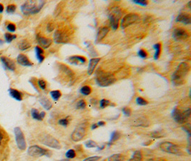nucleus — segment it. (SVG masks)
<instances>
[{
    "label": "nucleus",
    "instance_id": "obj_46",
    "mask_svg": "<svg viewBox=\"0 0 191 161\" xmlns=\"http://www.w3.org/2000/svg\"><path fill=\"white\" fill-rule=\"evenodd\" d=\"M122 112H123V114L125 115V116L128 117V116H130V115H131L132 111L130 110V108L125 107V108L122 109Z\"/></svg>",
    "mask_w": 191,
    "mask_h": 161
},
{
    "label": "nucleus",
    "instance_id": "obj_47",
    "mask_svg": "<svg viewBox=\"0 0 191 161\" xmlns=\"http://www.w3.org/2000/svg\"><path fill=\"white\" fill-rule=\"evenodd\" d=\"M54 23L52 22H49L47 25V30L49 32H51L54 31Z\"/></svg>",
    "mask_w": 191,
    "mask_h": 161
},
{
    "label": "nucleus",
    "instance_id": "obj_31",
    "mask_svg": "<svg viewBox=\"0 0 191 161\" xmlns=\"http://www.w3.org/2000/svg\"><path fill=\"white\" fill-rule=\"evenodd\" d=\"M80 92L83 95L87 96V95L91 94V92H92V88H91L90 86L89 85H85L83 86V87H82L80 89Z\"/></svg>",
    "mask_w": 191,
    "mask_h": 161
},
{
    "label": "nucleus",
    "instance_id": "obj_16",
    "mask_svg": "<svg viewBox=\"0 0 191 161\" xmlns=\"http://www.w3.org/2000/svg\"><path fill=\"white\" fill-rule=\"evenodd\" d=\"M37 41L38 44L40 45L41 48L42 47V48H44V49L48 48L49 47H50V45L52 43V40L51 39L42 37V36H40V35L37 36Z\"/></svg>",
    "mask_w": 191,
    "mask_h": 161
},
{
    "label": "nucleus",
    "instance_id": "obj_3",
    "mask_svg": "<svg viewBox=\"0 0 191 161\" xmlns=\"http://www.w3.org/2000/svg\"><path fill=\"white\" fill-rule=\"evenodd\" d=\"M116 82V78L112 74L102 70L97 71L96 74V83L100 87H108Z\"/></svg>",
    "mask_w": 191,
    "mask_h": 161
},
{
    "label": "nucleus",
    "instance_id": "obj_57",
    "mask_svg": "<svg viewBox=\"0 0 191 161\" xmlns=\"http://www.w3.org/2000/svg\"><path fill=\"white\" fill-rule=\"evenodd\" d=\"M4 44V41L2 40H0V45H2V44Z\"/></svg>",
    "mask_w": 191,
    "mask_h": 161
},
{
    "label": "nucleus",
    "instance_id": "obj_36",
    "mask_svg": "<svg viewBox=\"0 0 191 161\" xmlns=\"http://www.w3.org/2000/svg\"><path fill=\"white\" fill-rule=\"evenodd\" d=\"M110 102L108 100L106 99H102L100 101V107L102 109H104L108 107L110 105Z\"/></svg>",
    "mask_w": 191,
    "mask_h": 161
},
{
    "label": "nucleus",
    "instance_id": "obj_13",
    "mask_svg": "<svg viewBox=\"0 0 191 161\" xmlns=\"http://www.w3.org/2000/svg\"><path fill=\"white\" fill-rule=\"evenodd\" d=\"M69 38H68V36L66 35V34L64 32L60 30V29H57V30L55 31V32L54 34V40L56 43H65L67 42Z\"/></svg>",
    "mask_w": 191,
    "mask_h": 161
},
{
    "label": "nucleus",
    "instance_id": "obj_45",
    "mask_svg": "<svg viewBox=\"0 0 191 161\" xmlns=\"http://www.w3.org/2000/svg\"><path fill=\"white\" fill-rule=\"evenodd\" d=\"M134 3L137 4H139V5H141V6H147V4H148V2L146 1V0H134V1H133Z\"/></svg>",
    "mask_w": 191,
    "mask_h": 161
},
{
    "label": "nucleus",
    "instance_id": "obj_52",
    "mask_svg": "<svg viewBox=\"0 0 191 161\" xmlns=\"http://www.w3.org/2000/svg\"><path fill=\"white\" fill-rule=\"evenodd\" d=\"M4 5L2 3H0V14H2L4 12Z\"/></svg>",
    "mask_w": 191,
    "mask_h": 161
},
{
    "label": "nucleus",
    "instance_id": "obj_28",
    "mask_svg": "<svg viewBox=\"0 0 191 161\" xmlns=\"http://www.w3.org/2000/svg\"><path fill=\"white\" fill-rule=\"evenodd\" d=\"M142 159V154L140 150H135L132 155L130 161H141Z\"/></svg>",
    "mask_w": 191,
    "mask_h": 161
},
{
    "label": "nucleus",
    "instance_id": "obj_54",
    "mask_svg": "<svg viewBox=\"0 0 191 161\" xmlns=\"http://www.w3.org/2000/svg\"><path fill=\"white\" fill-rule=\"evenodd\" d=\"M98 128V127H97V124H96V123L93 124L92 125V130H94V129H96V128Z\"/></svg>",
    "mask_w": 191,
    "mask_h": 161
},
{
    "label": "nucleus",
    "instance_id": "obj_17",
    "mask_svg": "<svg viewBox=\"0 0 191 161\" xmlns=\"http://www.w3.org/2000/svg\"><path fill=\"white\" fill-rule=\"evenodd\" d=\"M67 60L70 63L73 65H78L79 63H80V64H84V63H85L86 61H87L85 57L79 55H74L70 57L67 59Z\"/></svg>",
    "mask_w": 191,
    "mask_h": 161
},
{
    "label": "nucleus",
    "instance_id": "obj_4",
    "mask_svg": "<svg viewBox=\"0 0 191 161\" xmlns=\"http://www.w3.org/2000/svg\"><path fill=\"white\" fill-rule=\"evenodd\" d=\"M160 148L163 152L176 155H183V152L176 144L171 142H163L160 145Z\"/></svg>",
    "mask_w": 191,
    "mask_h": 161
},
{
    "label": "nucleus",
    "instance_id": "obj_6",
    "mask_svg": "<svg viewBox=\"0 0 191 161\" xmlns=\"http://www.w3.org/2000/svg\"><path fill=\"white\" fill-rule=\"evenodd\" d=\"M40 142L45 146L51 148L60 150L61 148V144L56 138L49 134H42L40 138Z\"/></svg>",
    "mask_w": 191,
    "mask_h": 161
},
{
    "label": "nucleus",
    "instance_id": "obj_58",
    "mask_svg": "<svg viewBox=\"0 0 191 161\" xmlns=\"http://www.w3.org/2000/svg\"><path fill=\"white\" fill-rule=\"evenodd\" d=\"M58 161H70V160L69 159H62V160H60Z\"/></svg>",
    "mask_w": 191,
    "mask_h": 161
},
{
    "label": "nucleus",
    "instance_id": "obj_2",
    "mask_svg": "<svg viewBox=\"0 0 191 161\" xmlns=\"http://www.w3.org/2000/svg\"><path fill=\"white\" fill-rule=\"evenodd\" d=\"M190 71V66L186 62H182L178 65L172 74V80L176 85H182L184 83L185 78Z\"/></svg>",
    "mask_w": 191,
    "mask_h": 161
},
{
    "label": "nucleus",
    "instance_id": "obj_43",
    "mask_svg": "<svg viewBox=\"0 0 191 161\" xmlns=\"http://www.w3.org/2000/svg\"><path fill=\"white\" fill-rule=\"evenodd\" d=\"M138 55H139L141 58L145 59L148 56V54H147V52L144 49H140L139 52H138Z\"/></svg>",
    "mask_w": 191,
    "mask_h": 161
},
{
    "label": "nucleus",
    "instance_id": "obj_37",
    "mask_svg": "<svg viewBox=\"0 0 191 161\" xmlns=\"http://www.w3.org/2000/svg\"><path fill=\"white\" fill-rule=\"evenodd\" d=\"M86 106H87V103L85 100H80L76 104V108L77 109H85Z\"/></svg>",
    "mask_w": 191,
    "mask_h": 161
},
{
    "label": "nucleus",
    "instance_id": "obj_40",
    "mask_svg": "<svg viewBox=\"0 0 191 161\" xmlns=\"http://www.w3.org/2000/svg\"><path fill=\"white\" fill-rule=\"evenodd\" d=\"M136 103H137L138 105H146L148 104V102H147L146 100H145L144 98L141 97H138L136 99Z\"/></svg>",
    "mask_w": 191,
    "mask_h": 161
},
{
    "label": "nucleus",
    "instance_id": "obj_12",
    "mask_svg": "<svg viewBox=\"0 0 191 161\" xmlns=\"http://www.w3.org/2000/svg\"><path fill=\"white\" fill-rule=\"evenodd\" d=\"M189 36V32L185 29L181 28V27L175 29L173 32H172V37L176 41L185 40L188 39Z\"/></svg>",
    "mask_w": 191,
    "mask_h": 161
},
{
    "label": "nucleus",
    "instance_id": "obj_51",
    "mask_svg": "<svg viewBox=\"0 0 191 161\" xmlns=\"http://www.w3.org/2000/svg\"><path fill=\"white\" fill-rule=\"evenodd\" d=\"M96 124H97V127H102V126H104V125H105V122H104V121H99Z\"/></svg>",
    "mask_w": 191,
    "mask_h": 161
},
{
    "label": "nucleus",
    "instance_id": "obj_23",
    "mask_svg": "<svg viewBox=\"0 0 191 161\" xmlns=\"http://www.w3.org/2000/svg\"><path fill=\"white\" fill-rule=\"evenodd\" d=\"M109 32V28L107 27H101L100 29H99L98 32L97 34V37H96V42H100L101 40H102L105 37V36L107 35V34Z\"/></svg>",
    "mask_w": 191,
    "mask_h": 161
},
{
    "label": "nucleus",
    "instance_id": "obj_7",
    "mask_svg": "<svg viewBox=\"0 0 191 161\" xmlns=\"http://www.w3.org/2000/svg\"><path fill=\"white\" fill-rule=\"evenodd\" d=\"M122 17L121 10L118 7H114L111 10L109 13V19L112 29L116 30L119 27V22Z\"/></svg>",
    "mask_w": 191,
    "mask_h": 161
},
{
    "label": "nucleus",
    "instance_id": "obj_8",
    "mask_svg": "<svg viewBox=\"0 0 191 161\" xmlns=\"http://www.w3.org/2000/svg\"><path fill=\"white\" fill-rule=\"evenodd\" d=\"M14 133H15V140L16 143H17V148H19L20 150H24L27 148V143L25 138H24V135L21 128L19 127H16L14 129Z\"/></svg>",
    "mask_w": 191,
    "mask_h": 161
},
{
    "label": "nucleus",
    "instance_id": "obj_21",
    "mask_svg": "<svg viewBox=\"0 0 191 161\" xmlns=\"http://www.w3.org/2000/svg\"><path fill=\"white\" fill-rule=\"evenodd\" d=\"M9 93L11 97L17 101H21L23 98V95L19 90L14 89V88H10L9 89Z\"/></svg>",
    "mask_w": 191,
    "mask_h": 161
},
{
    "label": "nucleus",
    "instance_id": "obj_42",
    "mask_svg": "<svg viewBox=\"0 0 191 161\" xmlns=\"http://www.w3.org/2000/svg\"><path fill=\"white\" fill-rule=\"evenodd\" d=\"M59 125H60L64 126V127H67L68 125L70 123V120L68 119V117H65V118H62L58 122Z\"/></svg>",
    "mask_w": 191,
    "mask_h": 161
},
{
    "label": "nucleus",
    "instance_id": "obj_1",
    "mask_svg": "<svg viewBox=\"0 0 191 161\" xmlns=\"http://www.w3.org/2000/svg\"><path fill=\"white\" fill-rule=\"evenodd\" d=\"M45 4V1H27L21 6V11L24 15H35L40 12Z\"/></svg>",
    "mask_w": 191,
    "mask_h": 161
},
{
    "label": "nucleus",
    "instance_id": "obj_10",
    "mask_svg": "<svg viewBox=\"0 0 191 161\" xmlns=\"http://www.w3.org/2000/svg\"><path fill=\"white\" fill-rule=\"evenodd\" d=\"M140 19L139 15L135 13H130L125 16L120 22V27L122 29H125L126 27L135 24Z\"/></svg>",
    "mask_w": 191,
    "mask_h": 161
},
{
    "label": "nucleus",
    "instance_id": "obj_26",
    "mask_svg": "<svg viewBox=\"0 0 191 161\" xmlns=\"http://www.w3.org/2000/svg\"><path fill=\"white\" fill-rule=\"evenodd\" d=\"M120 136H121V134H120V133L118 132V131H114V132H112V134H111V136H110V141H109V143H108L109 146H110V145L114 143L115 141H117V140H119Z\"/></svg>",
    "mask_w": 191,
    "mask_h": 161
},
{
    "label": "nucleus",
    "instance_id": "obj_39",
    "mask_svg": "<svg viewBox=\"0 0 191 161\" xmlns=\"http://www.w3.org/2000/svg\"><path fill=\"white\" fill-rule=\"evenodd\" d=\"M37 84H38L39 87H40L41 90H44L46 89L47 83L45 80H43V79H40V80H38V81H37Z\"/></svg>",
    "mask_w": 191,
    "mask_h": 161
},
{
    "label": "nucleus",
    "instance_id": "obj_33",
    "mask_svg": "<svg viewBox=\"0 0 191 161\" xmlns=\"http://www.w3.org/2000/svg\"><path fill=\"white\" fill-rule=\"evenodd\" d=\"M60 69L62 70V71L65 72L66 74H67V75H70V76L74 75L73 72H72V70H70V68L68 67L67 66H66V65H60Z\"/></svg>",
    "mask_w": 191,
    "mask_h": 161
},
{
    "label": "nucleus",
    "instance_id": "obj_9",
    "mask_svg": "<svg viewBox=\"0 0 191 161\" xmlns=\"http://www.w3.org/2000/svg\"><path fill=\"white\" fill-rule=\"evenodd\" d=\"M27 153L32 157H41V156H50L52 153L48 150L45 149L39 146H32L29 148Z\"/></svg>",
    "mask_w": 191,
    "mask_h": 161
},
{
    "label": "nucleus",
    "instance_id": "obj_11",
    "mask_svg": "<svg viewBox=\"0 0 191 161\" xmlns=\"http://www.w3.org/2000/svg\"><path fill=\"white\" fill-rule=\"evenodd\" d=\"M172 117L174 119V121L179 124L186 123L188 121L189 118L186 116L185 112H181L178 108H175L172 112Z\"/></svg>",
    "mask_w": 191,
    "mask_h": 161
},
{
    "label": "nucleus",
    "instance_id": "obj_30",
    "mask_svg": "<svg viewBox=\"0 0 191 161\" xmlns=\"http://www.w3.org/2000/svg\"><path fill=\"white\" fill-rule=\"evenodd\" d=\"M108 161H125V158L122 154L117 153L108 158Z\"/></svg>",
    "mask_w": 191,
    "mask_h": 161
},
{
    "label": "nucleus",
    "instance_id": "obj_29",
    "mask_svg": "<svg viewBox=\"0 0 191 161\" xmlns=\"http://www.w3.org/2000/svg\"><path fill=\"white\" fill-rule=\"evenodd\" d=\"M153 47H154L155 50V55H154V58L155 59V60H158V59L159 58V57H160V55L162 45H161V43L158 42V43H156L155 44H154Z\"/></svg>",
    "mask_w": 191,
    "mask_h": 161
},
{
    "label": "nucleus",
    "instance_id": "obj_24",
    "mask_svg": "<svg viewBox=\"0 0 191 161\" xmlns=\"http://www.w3.org/2000/svg\"><path fill=\"white\" fill-rule=\"evenodd\" d=\"M133 125L137 127H143V128H147L149 125V122L145 117H138L135 121H133Z\"/></svg>",
    "mask_w": 191,
    "mask_h": 161
},
{
    "label": "nucleus",
    "instance_id": "obj_50",
    "mask_svg": "<svg viewBox=\"0 0 191 161\" xmlns=\"http://www.w3.org/2000/svg\"><path fill=\"white\" fill-rule=\"evenodd\" d=\"M183 128L184 130H185L186 132L188 133V134L190 136V124L185 125V126H183Z\"/></svg>",
    "mask_w": 191,
    "mask_h": 161
},
{
    "label": "nucleus",
    "instance_id": "obj_27",
    "mask_svg": "<svg viewBox=\"0 0 191 161\" xmlns=\"http://www.w3.org/2000/svg\"><path fill=\"white\" fill-rule=\"evenodd\" d=\"M31 47V44L27 40H22L19 44V49L22 51H24L28 49Z\"/></svg>",
    "mask_w": 191,
    "mask_h": 161
},
{
    "label": "nucleus",
    "instance_id": "obj_59",
    "mask_svg": "<svg viewBox=\"0 0 191 161\" xmlns=\"http://www.w3.org/2000/svg\"><path fill=\"white\" fill-rule=\"evenodd\" d=\"M149 161H155V160H149Z\"/></svg>",
    "mask_w": 191,
    "mask_h": 161
},
{
    "label": "nucleus",
    "instance_id": "obj_56",
    "mask_svg": "<svg viewBox=\"0 0 191 161\" xmlns=\"http://www.w3.org/2000/svg\"><path fill=\"white\" fill-rule=\"evenodd\" d=\"M104 146H102V147H100V148H98V150H101L104 149Z\"/></svg>",
    "mask_w": 191,
    "mask_h": 161
},
{
    "label": "nucleus",
    "instance_id": "obj_35",
    "mask_svg": "<svg viewBox=\"0 0 191 161\" xmlns=\"http://www.w3.org/2000/svg\"><path fill=\"white\" fill-rule=\"evenodd\" d=\"M65 155H66V158H67V159H69V160L72 159V158L76 157V153L73 149H70L67 152V153H66Z\"/></svg>",
    "mask_w": 191,
    "mask_h": 161
},
{
    "label": "nucleus",
    "instance_id": "obj_44",
    "mask_svg": "<svg viewBox=\"0 0 191 161\" xmlns=\"http://www.w3.org/2000/svg\"><path fill=\"white\" fill-rule=\"evenodd\" d=\"M6 29L9 32H14L16 31V25L14 23H9L7 25H6Z\"/></svg>",
    "mask_w": 191,
    "mask_h": 161
},
{
    "label": "nucleus",
    "instance_id": "obj_22",
    "mask_svg": "<svg viewBox=\"0 0 191 161\" xmlns=\"http://www.w3.org/2000/svg\"><path fill=\"white\" fill-rule=\"evenodd\" d=\"M31 115L33 119H35L36 120V121H42L45 117V112H43L42 111V112H39V111L37 110V109H35V108L32 109Z\"/></svg>",
    "mask_w": 191,
    "mask_h": 161
},
{
    "label": "nucleus",
    "instance_id": "obj_53",
    "mask_svg": "<svg viewBox=\"0 0 191 161\" xmlns=\"http://www.w3.org/2000/svg\"><path fill=\"white\" fill-rule=\"evenodd\" d=\"M97 102V100L96 99H94V98L90 100V103H91V104H92V105H96Z\"/></svg>",
    "mask_w": 191,
    "mask_h": 161
},
{
    "label": "nucleus",
    "instance_id": "obj_34",
    "mask_svg": "<svg viewBox=\"0 0 191 161\" xmlns=\"http://www.w3.org/2000/svg\"><path fill=\"white\" fill-rule=\"evenodd\" d=\"M4 38H5L6 42L7 43L12 42L14 40H15L17 38V35H12L11 33L6 32L4 34Z\"/></svg>",
    "mask_w": 191,
    "mask_h": 161
},
{
    "label": "nucleus",
    "instance_id": "obj_38",
    "mask_svg": "<svg viewBox=\"0 0 191 161\" xmlns=\"http://www.w3.org/2000/svg\"><path fill=\"white\" fill-rule=\"evenodd\" d=\"M16 10H17V6H16L15 4H9V5L6 6V11L8 14H13L15 12Z\"/></svg>",
    "mask_w": 191,
    "mask_h": 161
},
{
    "label": "nucleus",
    "instance_id": "obj_15",
    "mask_svg": "<svg viewBox=\"0 0 191 161\" xmlns=\"http://www.w3.org/2000/svg\"><path fill=\"white\" fill-rule=\"evenodd\" d=\"M17 63L22 66L24 67H31L33 65V63L29 60L27 56L24 54H19L17 57Z\"/></svg>",
    "mask_w": 191,
    "mask_h": 161
},
{
    "label": "nucleus",
    "instance_id": "obj_32",
    "mask_svg": "<svg viewBox=\"0 0 191 161\" xmlns=\"http://www.w3.org/2000/svg\"><path fill=\"white\" fill-rule=\"evenodd\" d=\"M50 95L54 100H58L62 96V92L60 90H53L50 92Z\"/></svg>",
    "mask_w": 191,
    "mask_h": 161
},
{
    "label": "nucleus",
    "instance_id": "obj_48",
    "mask_svg": "<svg viewBox=\"0 0 191 161\" xmlns=\"http://www.w3.org/2000/svg\"><path fill=\"white\" fill-rule=\"evenodd\" d=\"M101 157L100 156H92V157H89L85 158V160H83V161H99L100 160Z\"/></svg>",
    "mask_w": 191,
    "mask_h": 161
},
{
    "label": "nucleus",
    "instance_id": "obj_18",
    "mask_svg": "<svg viewBox=\"0 0 191 161\" xmlns=\"http://www.w3.org/2000/svg\"><path fill=\"white\" fill-rule=\"evenodd\" d=\"M177 22H182L185 24H190L191 23V17L188 13H181L176 18Z\"/></svg>",
    "mask_w": 191,
    "mask_h": 161
},
{
    "label": "nucleus",
    "instance_id": "obj_20",
    "mask_svg": "<svg viewBox=\"0 0 191 161\" xmlns=\"http://www.w3.org/2000/svg\"><path fill=\"white\" fill-rule=\"evenodd\" d=\"M39 101L41 104V105L44 108L45 110H50L52 108V103L45 96H41L39 99Z\"/></svg>",
    "mask_w": 191,
    "mask_h": 161
},
{
    "label": "nucleus",
    "instance_id": "obj_25",
    "mask_svg": "<svg viewBox=\"0 0 191 161\" xmlns=\"http://www.w3.org/2000/svg\"><path fill=\"white\" fill-rule=\"evenodd\" d=\"M35 53L39 63H42L45 60L44 50H43V49L39 46L35 47Z\"/></svg>",
    "mask_w": 191,
    "mask_h": 161
},
{
    "label": "nucleus",
    "instance_id": "obj_49",
    "mask_svg": "<svg viewBox=\"0 0 191 161\" xmlns=\"http://www.w3.org/2000/svg\"><path fill=\"white\" fill-rule=\"evenodd\" d=\"M151 136L154 138H162L163 135L161 132H158V131H157V132L153 133Z\"/></svg>",
    "mask_w": 191,
    "mask_h": 161
},
{
    "label": "nucleus",
    "instance_id": "obj_55",
    "mask_svg": "<svg viewBox=\"0 0 191 161\" xmlns=\"http://www.w3.org/2000/svg\"><path fill=\"white\" fill-rule=\"evenodd\" d=\"M2 139H3V135H2V133L0 132V145H1V143H2Z\"/></svg>",
    "mask_w": 191,
    "mask_h": 161
},
{
    "label": "nucleus",
    "instance_id": "obj_41",
    "mask_svg": "<svg viewBox=\"0 0 191 161\" xmlns=\"http://www.w3.org/2000/svg\"><path fill=\"white\" fill-rule=\"evenodd\" d=\"M85 146L88 148H96L97 146V144L96 142L93 141V140H88L85 142Z\"/></svg>",
    "mask_w": 191,
    "mask_h": 161
},
{
    "label": "nucleus",
    "instance_id": "obj_5",
    "mask_svg": "<svg viewBox=\"0 0 191 161\" xmlns=\"http://www.w3.org/2000/svg\"><path fill=\"white\" fill-rule=\"evenodd\" d=\"M87 124L86 122H83L77 125L71 135V138L74 142H79L83 138H85L87 133Z\"/></svg>",
    "mask_w": 191,
    "mask_h": 161
},
{
    "label": "nucleus",
    "instance_id": "obj_14",
    "mask_svg": "<svg viewBox=\"0 0 191 161\" xmlns=\"http://www.w3.org/2000/svg\"><path fill=\"white\" fill-rule=\"evenodd\" d=\"M1 62L5 69L10 70V71H15L16 70L15 62L11 59L6 57H2Z\"/></svg>",
    "mask_w": 191,
    "mask_h": 161
},
{
    "label": "nucleus",
    "instance_id": "obj_19",
    "mask_svg": "<svg viewBox=\"0 0 191 161\" xmlns=\"http://www.w3.org/2000/svg\"><path fill=\"white\" fill-rule=\"evenodd\" d=\"M100 61V58H92L90 60L87 70L88 75H92Z\"/></svg>",
    "mask_w": 191,
    "mask_h": 161
}]
</instances>
